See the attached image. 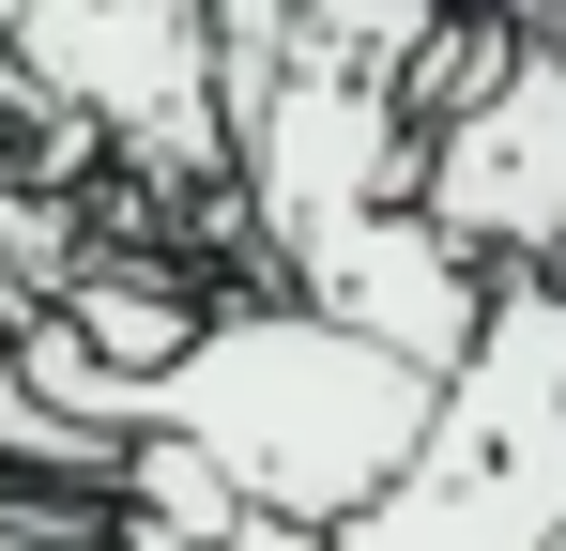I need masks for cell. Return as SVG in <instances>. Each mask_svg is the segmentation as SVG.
Returning a JSON list of instances; mask_svg holds the SVG:
<instances>
[{
	"label": "cell",
	"instance_id": "6da1fadb",
	"mask_svg": "<svg viewBox=\"0 0 566 551\" xmlns=\"http://www.w3.org/2000/svg\"><path fill=\"white\" fill-rule=\"evenodd\" d=\"M429 429H444V383L291 291L199 306L185 367L138 398V445H185L245 521H291V537H353L429 459Z\"/></svg>",
	"mask_w": 566,
	"mask_h": 551
},
{
	"label": "cell",
	"instance_id": "7a4b0ae2",
	"mask_svg": "<svg viewBox=\"0 0 566 551\" xmlns=\"http://www.w3.org/2000/svg\"><path fill=\"white\" fill-rule=\"evenodd\" d=\"M337 551H566V291H490L429 459Z\"/></svg>",
	"mask_w": 566,
	"mask_h": 551
},
{
	"label": "cell",
	"instance_id": "3957f363",
	"mask_svg": "<svg viewBox=\"0 0 566 551\" xmlns=\"http://www.w3.org/2000/svg\"><path fill=\"white\" fill-rule=\"evenodd\" d=\"M0 62L46 92V123L154 199L230 184V46L185 0H0Z\"/></svg>",
	"mask_w": 566,
	"mask_h": 551
},
{
	"label": "cell",
	"instance_id": "277c9868",
	"mask_svg": "<svg viewBox=\"0 0 566 551\" xmlns=\"http://www.w3.org/2000/svg\"><path fill=\"white\" fill-rule=\"evenodd\" d=\"M413 215H429L490 291H566V62L536 31H505V62L429 123Z\"/></svg>",
	"mask_w": 566,
	"mask_h": 551
},
{
	"label": "cell",
	"instance_id": "5b68a950",
	"mask_svg": "<svg viewBox=\"0 0 566 551\" xmlns=\"http://www.w3.org/2000/svg\"><path fill=\"white\" fill-rule=\"evenodd\" d=\"M0 551H185V537L138 506V475L107 445V459H62V475L0 459Z\"/></svg>",
	"mask_w": 566,
	"mask_h": 551
},
{
	"label": "cell",
	"instance_id": "8992f818",
	"mask_svg": "<svg viewBox=\"0 0 566 551\" xmlns=\"http://www.w3.org/2000/svg\"><path fill=\"white\" fill-rule=\"evenodd\" d=\"M62 291H77V215L46 199L31 138L0 123V353H15V322H31V306H62Z\"/></svg>",
	"mask_w": 566,
	"mask_h": 551
},
{
	"label": "cell",
	"instance_id": "52a82bcc",
	"mask_svg": "<svg viewBox=\"0 0 566 551\" xmlns=\"http://www.w3.org/2000/svg\"><path fill=\"white\" fill-rule=\"evenodd\" d=\"M536 46H552V62H566V15H536Z\"/></svg>",
	"mask_w": 566,
	"mask_h": 551
}]
</instances>
